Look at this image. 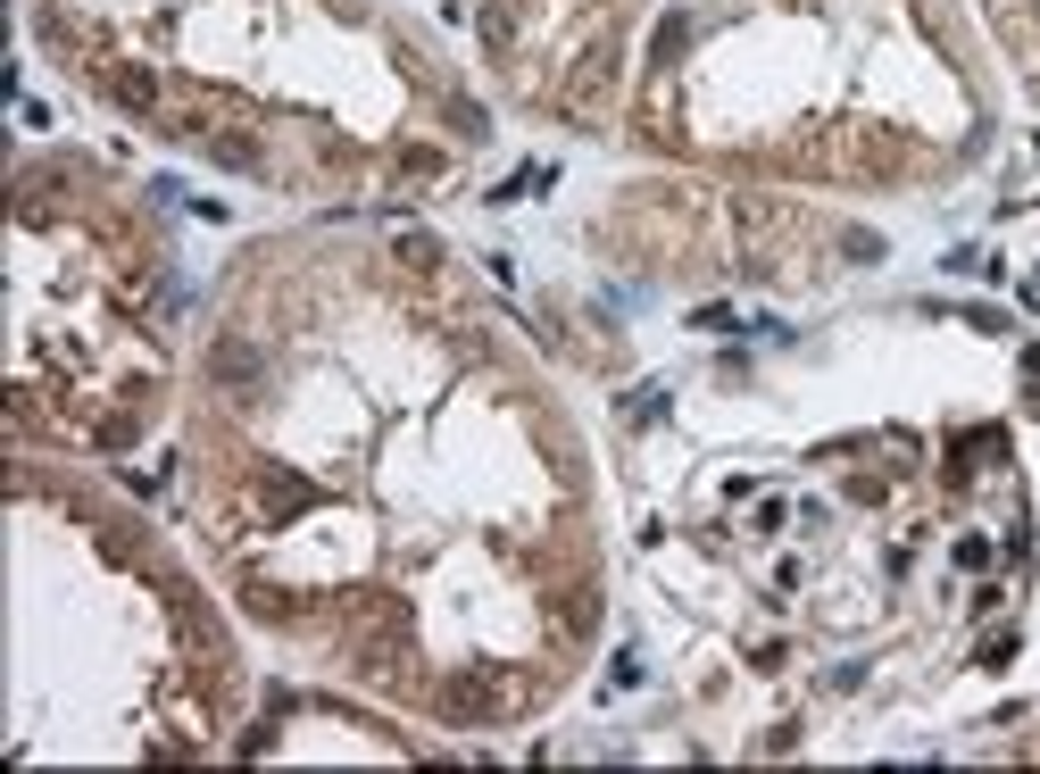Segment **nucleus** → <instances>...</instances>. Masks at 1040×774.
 Listing matches in <instances>:
<instances>
[{
    "label": "nucleus",
    "instance_id": "1",
    "mask_svg": "<svg viewBox=\"0 0 1040 774\" xmlns=\"http://www.w3.org/2000/svg\"><path fill=\"white\" fill-rule=\"evenodd\" d=\"M208 367H217L226 383H242V375H259V350H250V341H217V359H208Z\"/></svg>",
    "mask_w": 1040,
    "mask_h": 774
}]
</instances>
